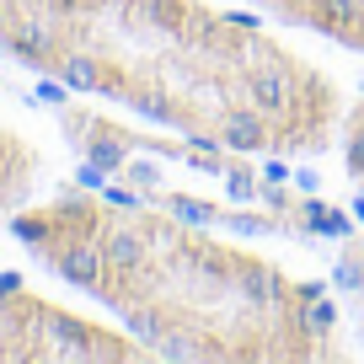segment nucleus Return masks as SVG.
Returning a JSON list of instances; mask_svg holds the SVG:
<instances>
[{
	"mask_svg": "<svg viewBox=\"0 0 364 364\" xmlns=\"http://www.w3.org/2000/svg\"><path fill=\"white\" fill-rule=\"evenodd\" d=\"M0 54L236 156H321L343 124L316 59L209 0H0Z\"/></svg>",
	"mask_w": 364,
	"mask_h": 364,
	"instance_id": "obj_1",
	"label": "nucleus"
},
{
	"mask_svg": "<svg viewBox=\"0 0 364 364\" xmlns=\"http://www.w3.org/2000/svg\"><path fill=\"white\" fill-rule=\"evenodd\" d=\"M11 236L54 279L113 311L150 353L215 364L343 359L332 300L252 247L220 241L177 215L97 193L27 198Z\"/></svg>",
	"mask_w": 364,
	"mask_h": 364,
	"instance_id": "obj_2",
	"label": "nucleus"
},
{
	"mask_svg": "<svg viewBox=\"0 0 364 364\" xmlns=\"http://www.w3.org/2000/svg\"><path fill=\"white\" fill-rule=\"evenodd\" d=\"M0 359H156L129 327H107L27 284L0 279Z\"/></svg>",
	"mask_w": 364,
	"mask_h": 364,
	"instance_id": "obj_3",
	"label": "nucleus"
},
{
	"mask_svg": "<svg viewBox=\"0 0 364 364\" xmlns=\"http://www.w3.org/2000/svg\"><path fill=\"white\" fill-rule=\"evenodd\" d=\"M252 6L284 27L332 38L338 48L364 54V0H252Z\"/></svg>",
	"mask_w": 364,
	"mask_h": 364,
	"instance_id": "obj_4",
	"label": "nucleus"
},
{
	"mask_svg": "<svg viewBox=\"0 0 364 364\" xmlns=\"http://www.w3.org/2000/svg\"><path fill=\"white\" fill-rule=\"evenodd\" d=\"M38 177H43V156L27 134H16L11 124H0V225L38 193Z\"/></svg>",
	"mask_w": 364,
	"mask_h": 364,
	"instance_id": "obj_5",
	"label": "nucleus"
}]
</instances>
